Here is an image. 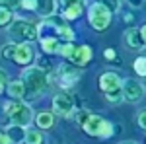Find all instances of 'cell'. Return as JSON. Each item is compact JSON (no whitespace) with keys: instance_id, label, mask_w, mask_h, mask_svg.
I'll return each instance as SVG.
<instances>
[{"instance_id":"obj_26","label":"cell","mask_w":146,"mask_h":144,"mask_svg":"<svg viewBox=\"0 0 146 144\" xmlns=\"http://www.w3.org/2000/svg\"><path fill=\"white\" fill-rule=\"evenodd\" d=\"M6 82H8V74H6V70L0 68V94H2L4 88H6Z\"/></svg>"},{"instance_id":"obj_22","label":"cell","mask_w":146,"mask_h":144,"mask_svg":"<svg viewBox=\"0 0 146 144\" xmlns=\"http://www.w3.org/2000/svg\"><path fill=\"white\" fill-rule=\"evenodd\" d=\"M105 98L111 101V103H119L121 100H125L123 88H121V90H115V92H109V94H105Z\"/></svg>"},{"instance_id":"obj_19","label":"cell","mask_w":146,"mask_h":144,"mask_svg":"<svg viewBox=\"0 0 146 144\" xmlns=\"http://www.w3.org/2000/svg\"><path fill=\"white\" fill-rule=\"evenodd\" d=\"M25 144H43V134L39 133V131H27Z\"/></svg>"},{"instance_id":"obj_10","label":"cell","mask_w":146,"mask_h":144,"mask_svg":"<svg viewBox=\"0 0 146 144\" xmlns=\"http://www.w3.org/2000/svg\"><path fill=\"white\" fill-rule=\"evenodd\" d=\"M100 88L103 94H109V92L123 88V80L117 72H105V74L100 76Z\"/></svg>"},{"instance_id":"obj_21","label":"cell","mask_w":146,"mask_h":144,"mask_svg":"<svg viewBox=\"0 0 146 144\" xmlns=\"http://www.w3.org/2000/svg\"><path fill=\"white\" fill-rule=\"evenodd\" d=\"M12 14H14V12H12L10 8L0 6V27H2V25H8V23L12 22Z\"/></svg>"},{"instance_id":"obj_20","label":"cell","mask_w":146,"mask_h":144,"mask_svg":"<svg viewBox=\"0 0 146 144\" xmlns=\"http://www.w3.org/2000/svg\"><path fill=\"white\" fill-rule=\"evenodd\" d=\"M133 68H135V72L138 76H146V56H138L135 60V64H133Z\"/></svg>"},{"instance_id":"obj_13","label":"cell","mask_w":146,"mask_h":144,"mask_svg":"<svg viewBox=\"0 0 146 144\" xmlns=\"http://www.w3.org/2000/svg\"><path fill=\"white\" fill-rule=\"evenodd\" d=\"M125 43H127L129 49H135V51L146 47V41H144V37H142V33H140V29H133V27L127 29V33H125Z\"/></svg>"},{"instance_id":"obj_1","label":"cell","mask_w":146,"mask_h":144,"mask_svg":"<svg viewBox=\"0 0 146 144\" xmlns=\"http://www.w3.org/2000/svg\"><path fill=\"white\" fill-rule=\"evenodd\" d=\"M22 82L25 86V98L23 100H37L45 94L49 86V76L41 66H29L22 72Z\"/></svg>"},{"instance_id":"obj_29","label":"cell","mask_w":146,"mask_h":144,"mask_svg":"<svg viewBox=\"0 0 146 144\" xmlns=\"http://www.w3.org/2000/svg\"><path fill=\"white\" fill-rule=\"evenodd\" d=\"M127 2H129L131 8H140V6L144 4V0H127Z\"/></svg>"},{"instance_id":"obj_2","label":"cell","mask_w":146,"mask_h":144,"mask_svg":"<svg viewBox=\"0 0 146 144\" xmlns=\"http://www.w3.org/2000/svg\"><path fill=\"white\" fill-rule=\"evenodd\" d=\"M4 113L10 117L12 123L23 125V127H27L31 123V119H33L31 107L27 103H23V101H6L4 103Z\"/></svg>"},{"instance_id":"obj_4","label":"cell","mask_w":146,"mask_h":144,"mask_svg":"<svg viewBox=\"0 0 146 144\" xmlns=\"http://www.w3.org/2000/svg\"><path fill=\"white\" fill-rule=\"evenodd\" d=\"M2 56L4 58H12L18 64H29L35 58V51L31 45L27 43H18V45H6L2 49Z\"/></svg>"},{"instance_id":"obj_31","label":"cell","mask_w":146,"mask_h":144,"mask_svg":"<svg viewBox=\"0 0 146 144\" xmlns=\"http://www.w3.org/2000/svg\"><path fill=\"white\" fill-rule=\"evenodd\" d=\"M140 33H142V37H144V41H146V23L140 27Z\"/></svg>"},{"instance_id":"obj_9","label":"cell","mask_w":146,"mask_h":144,"mask_svg":"<svg viewBox=\"0 0 146 144\" xmlns=\"http://www.w3.org/2000/svg\"><path fill=\"white\" fill-rule=\"evenodd\" d=\"M53 109H55L56 115L60 117H68L72 111H74V103H72V98L68 94H58L53 98Z\"/></svg>"},{"instance_id":"obj_14","label":"cell","mask_w":146,"mask_h":144,"mask_svg":"<svg viewBox=\"0 0 146 144\" xmlns=\"http://www.w3.org/2000/svg\"><path fill=\"white\" fill-rule=\"evenodd\" d=\"M41 47L45 53H58L60 51V39L53 35H43L41 37Z\"/></svg>"},{"instance_id":"obj_18","label":"cell","mask_w":146,"mask_h":144,"mask_svg":"<svg viewBox=\"0 0 146 144\" xmlns=\"http://www.w3.org/2000/svg\"><path fill=\"white\" fill-rule=\"evenodd\" d=\"M82 12H84V8L82 6H70V8H64V18L66 20H76V18H80L82 16Z\"/></svg>"},{"instance_id":"obj_17","label":"cell","mask_w":146,"mask_h":144,"mask_svg":"<svg viewBox=\"0 0 146 144\" xmlns=\"http://www.w3.org/2000/svg\"><path fill=\"white\" fill-rule=\"evenodd\" d=\"M35 123H37L39 129H51L53 123H55V119H53L51 113H39V115L35 117Z\"/></svg>"},{"instance_id":"obj_24","label":"cell","mask_w":146,"mask_h":144,"mask_svg":"<svg viewBox=\"0 0 146 144\" xmlns=\"http://www.w3.org/2000/svg\"><path fill=\"white\" fill-rule=\"evenodd\" d=\"M64 8H70V6H86V0H60Z\"/></svg>"},{"instance_id":"obj_11","label":"cell","mask_w":146,"mask_h":144,"mask_svg":"<svg viewBox=\"0 0 146 144\" xmlns=\"http://www.w3.org/2000/svg\"><path fill=\"white\" fill-rule=\"evenodd\" d=\"M78 76H80L78 68L70 66V64H62V66L58 68V82H60V86H62V88L72 86V84L78 80Z\"/></svg>"},{"instance_id":"obj_6","label":"cell","mask_w":146,"mask_h":144,"mask_svg":"<svg viewBox=\"0 0 146 144\" xmlns=\"http://www.w3.org/2000/svg\"><path fill=\"white\" fill-rule=\"evenodd\" d=\"M10 37L16 41H33L39 37V31L31 22L27 20H16L10 25Z\"/></svg>"},{"instance_id":"obj_16","label":"cell","mask_w":146,"mask_h":144,"mask_svg":"<svg viewBox=\"0 0 146 144\" xmlns=\"http://www.w3.org/2000/svg\"><path fill=\"white\" fill-rule=\"evenodd\" d=\"M8 94L16 100H23L25 98V86H23L22 80H16V82H8Z\"/></svg>"},{"instance_id":"obj_3","label":"cell","mask_w":146,"mask_h":144,"mask_svg":"<svg viewBox=\"0 0 146 144\" xmlns=\"http://www.w3.org/2000/svg\"><path fill=\"white\" fill-rule=\"evenodd\" d=\"M88 20L96 31H105L111 23V8L103 2H96L88 10Z\"/></svg>"},{"instance_id":"obj_25","label":"cell","mask_w":146,"mask_h":144,"mask_svg":"<svg viewBox=\"0 0 146 144\" xmlns=\"http://www.w3.org/2000/svg\"><path fill=\"white\" fill-rule=\"evenodd\" d=\"M90 117H92V115H90V113H88V111H84V109H82V111H78V113H76V121H78L80 125H84V123L88 121Z\"/></svg>"},{"instance_id":"obj_28","label":"cell","mask_w":146,"mask_h":144,"mask_svg":"<svg viewBox=\"0 0 146 144\" xmlns=\"http://www.w3.org/2000/svg\"><path fill=\"white\" fill-rule=\"evenodd\" d=\"M0 144H14V142H12V138L8 136V133H6V134L0 133Z\"/></svg>"},{"instance_id":"obj_12","label":"cell","mask_w":146,"mask_h":144,"mask_svg":"<svg viewBox=\"0 0 146 144\" xmlns=\"http://www.w3.org/2000/svg\"><path fill=\"white\" fill-rule=\"evenodd\" d=\"M92 58V49L88 45H80L74 49V53L70 55V62L76 64V66H86Z\"/></svg>"},{"instance_id":"obj_5","label":"cell","mask_w":146,"mask_h":144,"mask_svg":"<svg viewBox=\"0 0 146 144\" xmlns=\"http://www.w3.org/2000/svg\"><path fill=\"white\" fill-rule=\"evenodd\" d=\"M82 129L86 131V134L98 136V138H109V136H113V131H115L109 121H105L101 117H96V115H92L90 119L82 125Z\"/></svg>"},{"instance_id":"obj_8","label":"cell","mask_w":146,"mask_h":144,"mask_svg":"<svg viewBox=\"0 0 146 144\" xmlns=\"http://www.w3.org/2000/svg\"><path fill=\"white\" fill-rule=\"evenodd\" d=\"M123 94H125V100L131 101V103H138V101L144 98V86L138 82V80H125L123 82Z\"/></svg>"},{"instance_id":"obj_23","label":"cell","mask_w":146,"mask_h":144,"mask_svg":"<svg viewBox=\"0 0 146 144\" xmlns=\"http://www.w3.org/2000/svg\"><path fill=\"white\" fill-rule=\"evenodd\" d=\"M23 4V0H0V6L4 8H10V10H16Z\"/></svg>"},{"instance_id":"obj_27","label":"cell","mask_w":146,"mask_h":144,"mask_svg":"<svg viewBox=\"0 0 146 144\" xmlns=\"http://www.w3.org/2000/svg\"><path fill=\"white\" fill-rule=\"evenodd\" d=\"M138 125H140V127L146 131V109L140 111V115H138Z\"/></svg>"},{"instance_id":"obj_32","label":"cell","mask_w":146,"mask_h":144,"mask_svg":"<svg viewBox=\"0 0 146 144\" xmlns=\"http://www.w3.org/2000/svg\"><path fill=\"white\" fill-rule=\"evenodd\" d=\"M125 144H135V142H125Z\"/></svg>"},{"instance_id":"obj_30","label":"cell","mask_w":146,"mask_h":144,"mask_svg":"<svg viewBox=\"0 0 146 144\" xmlns=\"http://www.w3.org/2000/svg\"><path fill=\"white\" fill-rule=\"evenodd\" d=\"M103 55H105V58H107V60H115V51H113V49H105V53H103Z\"/></svg>"},{"instance_id":"obj_7","label":"cell","mask_w":146,"mask_h":144,"mask_svg":"<svg viewBox=\"0 0 146 144\" xmlns=\"http://www.w3.org/2000/svg\"><path fill=\"white\" fill-rule=\"evenodd\" d=\"M25 10H33L41 18H49L56 12V0H23Z\"/></svg>"},{"instance_id":"obj_15","label":"cell","mask_w":146,"mask_h":144,"mask_svg":"<svg viewBox=\"0 0 146 144\" xmlns=\"http://www.w3.org/2000/svg\"><path fill=\"white\" fill-rule=\"evenodd\" d=\"M6 133H8V136L12 138V142H22V140H25L27 131H25L23 125H16V123H12L10 127L6 129Z\"/></svg>"}]
</instances>
